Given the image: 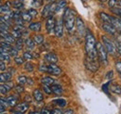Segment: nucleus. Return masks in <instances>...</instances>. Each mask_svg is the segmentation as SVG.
<instances>
[{
	"label": "nucleus",
	"instance_id": "8",
	"mask_svg": "<svg viewBox=\"0 0 121 114\" xmlns=\"http://www.w3.org/2000/svg\"><path fill=\"white\" fill-rule=\"evenodd\" d=\"M76 30L78 32V33L80 35H84L86 33V28H85V24L83 20L80 17H77L76 19Z\"/></svg>",
	"mask_w": 121,
	"mask_h": 114
},
{
	"label": "nucleus",
	"instance_id": "26",
	"mask_svg": "<svg viewBox=\"0 0 121 114\" xmlns=\"http://www.w3.org/2000/svg\"><path fill=\"white\" fill-rule=\"evenodd\" d=\"M0 60H2L4 62H9L10 61V55L9 53H6V52L0 53Z\"/></svg>",
	"mask_w": 121,
	"mask_h": 114
},
{
	"label": "nucleus",
	"instance_id": "50",
	"mask_svg": "<svg viewBox=\"0 0 121 114\" xmlns=\"http://www.w3.org/2000/svg\"><path fill=\"white\" fill-rule=\"evenodd\" d=\"M62 114H75V111L72 109H67V110L62 111Z\"/></svg>",
	"mask_w": 121,
	"mask_h": 114
},
{
	"label": "nucleus",
	"instance_id": "4",
	"mask_svg": "<svg viewBox=\"0 0 121 114\" xmlns=\"http://www.w3.org/2000/svg\"><path fill=\"white\" fill-rule=\"evenodd\" d=\"M84 64H85V67L91 72H96L100 68L98 58H90V57H86L84 60Z\"/></svg>",
	"mask_w": 121,
	"mask_h": 114
},
{
	"label": "nucleus",
	"instance_id": "41",
	"mask_svg": "<svg viewBox=\"0 0 121 114\" xmlns=\"http://www.w3.org/2000/svg\"><path fill=\"white\" fill-rule=\"evenodd\" d=\"M11 35H12L14 38L19 39V38H21V37H22V33L17 32V31H15V30H13V31L11 32Z\"/></svg>",
	"mask_w": 121,
	"mask_h": 114
},
{
	"label": "nucleus",
	"instance_id": "52",
	"mask_svg": "<svg viewBox=\"0 0 121 114\" xmlns=\"http://www.w3.org/2000/svg\"><path fill=\"white\" fill-rule=\"evenodd\" d=\"M50 111L51 110H49L48 108H43L42 110H41V114H50Z\"/></svg>",
	"mask_w": 121,
	"mask_h": 114
},
{
	"label": "nucleus",
	"instance_id": "49",
	"mask_svg": "<svg viewBox=\"0 0 121 114\" xmlns=\"http://www.w3.org/2000/svg\"><path fill=\"white\" fill-rule=\"evenodd\" d=\"M116 69L117 71H118V73L121 75V61H118L116 63Z\"/></svg>",
	"mask_w": 121,
	"mask_h": 114
},
{
	"label": "nucleus",
	"instance_id": "60",
	"mask_svg": "<svg viewBox=\"0 0 121 114\" xmlns=\"http://www.w3.org/2000/svg\"><path fill=\"white\" fill-rule=\"evenodd\" d=\"M11 114H24L22 113V112H20V111H18V110H16V111H13Z\"/></svg>",
	"mask_w": 121,
	"mask_h": 114
},
{
	"label": "nucleus",
	"instance_id": "32",
	"mask_svg": "<svg viewBox=\"0 0 121 114\" xmlns=\"http://www.w3.org/2000/svg\"><path fill=\"white\" fill-rule=\"evenodd\" d=\"M15 48L19 51V50H22V47H23V45H24V42H23V40L22 39V37L21 38H19L17 41H15Z\"/></svg>",
	"mask_w": 121,
	"mask_h": 114
},
{
	"label": "nucleus",
	"instance_id": "39",
	"mask_svg": "<svg viewBox=\"0 0 121 114\" xmlns=\"http://www.w3.org/2000/svg\"><path fill=\"white\" fill-rule=\"evenodd\" d=\"M18 52H19V51L16 49L15 47H11V48L9 49V54L10 56H12V57H17Z\"/></svg>",
	"mask_w": 121,
	"mask_h": 114
},
{
	"label": "nucleus",
	"instance_id": "3",
	"mask_svg": "<svg viewBox=\"0 0 121 114\" xmlns=\"http://www.w3.org/2000/svg\"><path fill=\"white\" fill-rule=\"evenodd\" d=\"M96 52L99 60L104 64H107V51L101 42H96Z\"/></svg>",
	"mask_w": 121,
	"mask_h": 114
},
{
	"label": "nucleus",
	"instance_id": "16",
	"mask_svg": "<svg viewBox=\"0 0 121 114\" xmlns=\"http://www.w3.org/2000/svg\"><path fill=\"white\" fill-rule=\"evenodd\" d=\"M50 88H51L52 93H54V94L57 95V96L61 95L62 92H63V89H62V87H61L60 85H52Z\"/></svg>",
	"mask_w": 121,
	"mask_h": 114
},
{
	"label": "nucleus",
	"instance_id": "25",
	"mask_svg": "<svg viewBox=\"0 0 121 114\" xmlns=\"http://www.w3.org/2000/svg\"><path fill=\"white\" fill-rule=\"evenodd\" d=\"M110 90L113 93L117 94V95H121V86L119 85H113V86H111Z\"/></svg>",
	"mask_w": 121,
	"mask_h": 114
},
{
	"label": "nucleus",
	"instance_id": "47",
	"mask_svg": "<svg viewBox=\"0 0 121 114\" xmlns=\"http://www.w3.org/2000/svg\"><path fill=\"white\" fill-rule=\"evenodd\" d=\"M117 4V0H108V5H109V7H110L111 8H115Z\"/></svg>",
	"mask_w": 121,
	"mask_h": 114
},
{
	"label": "nucleus",
	"instance_id": "58",
	"mask_svg": "<svg viewBox=\"0 0 121 114\" xmlns=\"http://www.w3.org/2000/svg\"><path fill=\"white\" fill-rule=\"evenodd\" d=\"M5 82H7V80L5 79L3 73H0V83H5Z\"/></svg>",
	"mask_w": 121,
	"mask_h": 114
},
{
	"label": "nucleus",
	"instance_id": "15",
	"mask_svg": "<svg viewBox=\"0 0 121 114\" xmlns=\"http://www.w3.org/2000/svg\"><path fill=\"white\" fill-rule=\"evenodd\" d=\"M67 6V1L66 0H60L59 2H57V6H56V9H55V13H58L61 9L65 8Z\"/></svg>",
	"mask_w": 121,
	"mask_h": 114
},
{
	"label": "nucleus",
	"instance_id": "51",
	"mask_svg": "<svg viewBox=\"0 0 121 114\" xmlns=\"http://www.w3.org/2000/svg\"><path fill=\"white\" fill-rule=\"evenodd\" d=\"M50 114H62V111L60 109H54L50 111Z\"/></svg>",
	"mask_w": 121,
	"mask_h": 114
},
{
	"label": "nucleus",
	"instance_id": "55",
	"mask_svg": "<svg viewBox=\"0 0 121 114\" xmlns=\"http://www.w3.org/2000/svg\"><path fill=\"white\" fill-rule=\"evenodd\" d=\"M47 66L46 65H41L40 67H39V71H43V72H47Z\"/></svg>",
	"mask_w": 121,
	"mask_h": 114
},
{
	"label": "nucleus",
	"instance_id": "30",
	"mask_svg": "<svg viewBox=\"0 0 121 114\" xmlns=\"http://www.w3.org/2000/svg\"><path fill=\"white\" fill-rule=\"evenodd\" d=\"M24 45H25L26 47H27L28 49H30V50L35 48V42H34V40L31 39V38H27V39L25 40V42H24Z\"/></svg>",
	"mask_w": 121,
	"mask_h": 114
},
{
	"label": "nucleus",
	"instance_id": "17",
	"mask_svg": "<svg viewBox=\"0 0 121 114\" xmlns=\"http://www.w3.org/2000/svg\"><path fill=\"white\" fill-rule=\"evenodd\" d=\"M33 97H34L35 99L36 100V101H38V102H40V101H42V100L44 99L43 94H42V92H41L39 89H35V90L34 91Z\"/></svg>",
	"mask_w": 121,
	"mask_h": 114
},
{
	"label": "nucleus",
	"instance_id": "36",
	"mask_svg": "<svg viewBox=\"0 0 121 114\" xmlns=\"http://www.w3.org/2000/svg\"><path fill=\"white\" fill-rule=\"evenodd\" d=\"M43 0H32V6L34 8H39L42 6Z\"/></svg>",
	"mask_w": 121,
	"mask_h": 114
},
{
	"label": "nucleus",
	"instance_id": "7",
	"mask_svg": "<svg viewBox=\"0 0 121 114\" xmlns=\"http://www.w3.org/2000/svg\"><path fill=\"white\" fill-rule=\"evenodd\" d=\"M47 72L49 73V74H52V75H55V76H59L62 73V71L59 66H57L56 64H49L47 66Z\"/></svg>",
	"mask_w": 121,
	"mask_h": 114
},
{
	"label": "nucleus",
	"instance_id": "22",
	"mask_svg": "<svg viewBox=\"0 0 121 114\" xmlns=\"http://www.w3.org/2000/svg\"><path fill=\"white\" fill-rule=\"evenodd\" d=\"M9 6H10V2H8L7 4H5V5H3V6H0V13L6 14V13L9 12V11H10Z\"/></svg>",
	"mask_w": 121,
	"mask_h": 114
},
{
	"label": "nucleus",
	"instance_id": "28",
	"mask_svg": "<svg viewBox=\"0 0 121 114\" xmlns=\"http://www.w3.org/2000/svg\"><path fill=\"white\" fill-rule=\"evenodd\" d=\"M53 103H55L56 105H58V106L60 107V108L65 107V106H66V104H67L66 100L63 99V98H57V99H54L53 100Z\"/></svg>",
	"mask_w": 121,
	"mask_h": 114
},
{
	"label": "nucleus",
	"instance_id": "44",
	"mask_svg": "<svg viewBox=\"0 0 121 114\" xmlns=\"http://www.w3.org/2000/svg\"><path fill=\"white\" fill-rule=\"evenodd\" d=\"M15 89H16V92L19 93V94L24 92V88H23V86H22V85H18V86H16Z\"/></svg>",
	"mask_w": 121,
	"mask_h": 114
},
{
	"label": "nucleus",
	"instance_id": "31",
	"mask_svg": "<svg viewBox=\"0 0 121 114\" xmlns=\"http://www.w3.org/2000/svg\"><path fill=\"white\" fill-rule=\"evenodd\" d=\"M34 42H35V44L41 45V44L44 42V36L43 35H40V34L35 35L34 36Z\"/></svg>",
	"mask_w": 121,
	"mask_h": 114
},
{
	"label": "nucleus",
	"instance_id": "54",
	"mask_svg": "<svg viewBox=\"0 0 121 114\" xmlns=\"http://www.w3.org/2000/svg\"><path fill=\"white\" fill-rule=\"evenodd\" d=\"M6 70V65L4 63V61L0 60V71H5Z\"/></svg>",
	"mask_w": 121,
	"mask_h": 114
},
{
	"label": "nucleus",
	"instance_id": "24",
	"mask_svg": "<svg viewBox=\"0 0 121 114\" xmlns=\"http://www.w3.org/2000/svg\"><path fill=\"white\" fill-rule=\"evenodd\" d=\"M100 18L101 20L104 21V23H111V18L109 15H107L104 12H101L100 13Z\"/></svg>",
	"mask_w": 121,
	"mask_h": 114
},
{
	"label": "nucleus",
	"instance_id": "27",
	"mask_svg": "<svg viewBox=\"0 0 121 114\" xmlns=\"http://www.w3.org/2000/svg\"><path fill=\"white\" fill-rule=\"evenodd\" d=\"M10 87L8 86V85H1L0 86V93L2 94V95H7L9 91H10Z\"/></svg>",
	"mask_w": 121,
	"mask_h": 114
},
{
	"label": "nucleus",
	"instance_id": "1",
	"mask_svg": "<svg viewBox=\"0 0 121 114\" xmlns=\"http://www.w3.org/2000/svg\"><path fill=\"white\" fill-rule=\"evenodd\" d=\"M85 49H86V57L90 58H98L96 52V40L94 35L91 31L86 32L85 35Z\"/></svg>",
	"mask_w": 121,
	"mask_h": 114
},
{
	"label": "nucleus",
	"instance_id": "21",
	"mask_svg": "<svg viewBox=\"0 0 121 114\" xmlns=\"http://www.w3.org/2000/svg\"><path fill=\"white\" fill-rule=\"evenodd\" d=\"M7 101H8L9 106H10V107H15L16 105H17V102H18V98H16L14 96H11V97L7 98Z\"/></svg>",
	"mask_w": 121,
	"mask_h": 114
},
{
	"label": "nucleus",
	"instance_id": "12",
	"mask_svg": "<svg viewBox=\"0 0 121 114\" xmlns=\"http://www.w3.org/2000/svg\"><path fill=\"white\" fill-rule=\"evenodd\" d=\"M45 59L47 62H48L49 64H56L58 62V57L56 54L54 53H48L46 54L45 56Z\"/></svg>",
	"mask_w": 121,
	"mask_h": 114
},
{
	"label": "nucleus",
	"instance_id": "53",
	"mask_svg": "<svg viewBox=\"0 0 121 114\" xmlns=\"http://www.w3.org/2000/svg\"><path fill=\"white\" fill-rule=\"evenodd\" d=\"M117 45H116V48H117V52L119 54V55H121V44H117L116 43Z\"/></svg>",
	"mask_w": 121,
	"mask_h": 114
},
{
	"label": "nucleus",
	"instance_id": "45",
	"mask_svg": "<svg viewBox=\"0 0 121 114\" xmlns=\"http://www.w3.org/2000/svg\"><path fill=\"white\" fill-rule=\"evenodd\" d=\"M0 104L2 106H4L5 108L9 107V104H8V101H7V98H0Z\"/></svg>",
	"mask_w": 121,
	"mask_h": 114
},
{
	"label": "nucleus",
	"instance_id": "43",
	"mask_svg": "<svg viewBox=\"0 0 121 114\" xmlns=\"http://www.w3.org/2000/svg\"><path fill=\"white\" fill-rule=\"evenodd\" d=\"M43 90H44V92H45L46 94H48V95H50V94L52 93L51 88H50L48 86H45V85H43Z\"/></svg>",
	"mask_w": 121,
	"mask_h": 114
},
{
	"label": "nucleus",
	"instance_id": "33",
	"mask_svg": "<svg viewBox=\"0 0 121 114\" xmlns=\"http://www.w3.org/2000/svg\"><path fill=\"white\" fill-rule=\"evenodd\" d=\"M24 70L31 72V71H33L35 70V65H34L33 63H31V62L28 61V62H26V63L24 64Z\"/></svg>",
	"mask_w": 121,
	"mask_h": 114
},
{
	"label": "nucleus",
	"instance_id": "40",
	"mask_svg": "<svg viewBox=\"0 0 121 114\" xmlns=\"http://www.w3.org/2000/svg\"><path fill=\"white\" fill-rule=\"evenodd\" d=\"M14 61H15V63L17 65H22L23 62H24V59L22 58V57H14Z\"/></svg>",
	"mask_w": 121,
	"mask_h": 114
},
{
	"label": "nucleus",
	"instance_id": "14",
	"mask_svg": "<svg viewBox=\"0 0 121 114\" xmlns=\"http://www.w3.org/2000/svg\"><path fill=\"white\" fill-rule=\"evenodd\" d=\"M16 110L20 112H22L24 113L25 111H27L29 110V103L28 102H22V103H20L18 105H16Z\"/></svg>",
	"mask_w": 121,
	"mask_h": 114
},
{
	"label": "nucleus",
	"instance_id": "2",
	"mask_svg": "<svg viewBox=\"0 0 121 114\" xmlns=\"http://www.w3.org/2000/svg\"><path fill=\"white\" fill-rule=\"evenodd\" d=\"M62 21L64 22V26L68 32H73L76 24V13L69 8H65L64 13L62 16Z\"/></svg>",
	"mask_w": 121,
	"mask_h": 114
},
{
	"label": "nucleus",
	"instance_id": "61",
	"mask_svg": "<svg viewBox=\"0 0 121 114\" xmlns=\"http://www.w3.org/2000/svg\"><path fill=\"white\" fill-rule=\"evenodd\" d=\"M29 114H41L39 111H31Z\"/></svg>",
	"mask_w": 121,
	"mask_h": 114
},
{
	"label": "nucleus",
	"instance_id": "63",
	"mask_svg": "<svg viewBox=\"0 0 121 114\" xmlns=\"http://www.w3.org/2000/svg\"><path fill=\"white\" fill-rule=\"evenodd\" d=\"M100 1H101V2H103V3H104V2H106L107 0H100Z\"/></svg>",
	"mask_w": 121,
	"mask_h": 114
},
{
	"label": "nucleus",
	"instance_id": "6",
	"mask_svg": "<svg viewBox=\"0 0 121 114\" xmlns=\"http://www.w3.org/2000/svg\"><path fill=\"white\" fill-rule=\"evenodd\" d=\"M56 6H57V2H52L50 4L46 5L42 10V18L46 19L50 17L51 14L55 13V9H56Z\"/></svg>",
	"mask_w": 121,
	"mask_h": 114
},
{
	"label": "nucleus",
	"instance_id": "48",
	"mask_svg": "<svg viewBox=\"0 0 121 114\" xmlns=\"http://www.w3.org/2000/svg\"><path fill=\"white\" fill-rule=\"evenodd\" d=\"M3 75H4L5 79L7 80V82H8V81H9V80H11V78H12V74H11V73H9V72H4V73H3Z\"/></svg>",
	"mask_w": 121,
	"mask_h": 114
},
{
	"label": "nucleus",
	"instance_id": "35",
	"mask_svg": "<svg viewBox=\"0 0 121 114\" xmlns=\"http://www.w3.org/2000/svg\"><path fill=\"white\" fill-rule=\"evenodd\" d=\"M33 54L29 52V51H25V52H23V55H22V58L24 59V60H31L32 58H33Z\"/></svg>",
	"mask_w": 121,
	"mask_h": 114
},
{
	"label": "nucleus",
	"instance_id": "23",
	"mask_svg": "<svg viewBox=\"0 0 121 114\" xmlns=\"http://www.w3.org/2000/svg\"><path fill=\"white\" fill-rule=\"evenodd\" d=\"M12 5L16 9H22L24 7V2H23V0H15V1H13Z\"/></svg>",
	"mask_w": 121,
	"mask_h": 114
},
{
	"label": "nucleus",
	"instance_id": "34",
	"mask_svg": "<svg viewBox=\"0 0 121 114\" xmlns=\"http://www.w3.org/2000/svg\"><path fill=\"white\" fill-rule=\"evenodd\" d=\"M0 46L3 47L4 49H6V50L8 51V53H9V49L12 47V46H11V44L8 43V42H6V41H2V42L0 43Z\"/></svg>",
	"mask_w": 121,
	"mask_h": 114
},
{
	"label": "nucleus",
	"instance_id": "13",
	"mask_svg": "<svg viewBox=\"0 0 121 114\" xmlns=\"http://www.w3.org/2000/svg\"><path fill=\"white\" fill-rule=\"evenodd\" d=\"M103 29L105 31L106 33H108L109 34H111V35H115L116 33H117V30H116V28L111 24V23H104L103 24Z\"/></svg>",
	"mask_w": 121,
	"mask_h": 114
},
{
	"label": "nucleus",
	"instance_id": "10",
	"mask_svg": "<svg viewBox=\"0 0 121 114\" xmlns=\"http://www.w3.org/2000/svg\"><path fill=\"white\" fill-rule=\"evenodd\" d=\"M55 24H56L55 19L53 17H51V16L48 17V20H47V22H46V30H47V33H51L54 31Z\"/></svg>",
	"mask_w": 121,
	"mask_h": 114
},
{
	"label": "nucleus",
	"instance_id": "64",
	"mask_svg": "<svg viewBox=\"0 0 121 114\" xmlns=\"http://www.w3.org/2000/svg\"><path fill=\"white\" fill-rule=\"evenodd\" d=\"M82 1H83V2H86V1H88V0H82Z\"/></svg>",
	"mask_w": 121,
	"mask_h": 114
},
{
	"label": "nucleus",
	"instance_id": "56",
	"mask_svg": "<svg viewBox=\"0 0 121 114\" xmlns=\"http://www.w3.org/2000/svg\"><path fill=\"white\" fill-rule=\"evenodd\" d=\"M113 76H114V72H113V71H111L107 73L106 78H107V79H111V78H113Z\"/></svg>",
	"mask_w": 121,
	"mask_h": 114
},
{
	"label": "nucleus",
	"instance_id": "18",
	"mask_svg": "<svg viewBox=\"0 0 121 114\" xmlns=\"http://www.w3.org/2000/svg\"><path fill=\"white\" fill-rule=\"evenodd\" d=\"M56 81L53 79V78H51V77H48V76H47V77H44V78H42L41 79V83L43 84V85H45V86H52V85H54V83H55Z\"/></svg>",
	"mask_w": 121,
	"mask_h": 114
},
{
	"label": "nucleus",
	"instance_id": "46",
	"mask_svg": "<svg viewBox=\"0 0 121 114\" xmlns=\"http://www.w3.org/2000/svg\"><path fill=\"white\" fill-rule=\"evenodd\" d=\"M27 12L32 16V18H33V17H36V16H37V11H36V9L30 8V9H28V11H27Z\"/></svg>",
	"mask_w": 121,
	"mask_h": 114
},
{
	"label": "nucleus",
	"instance_id": "9",
	"mask_svg": "<svg viewBox=\"0 0 121 114\" xmlns=\"http://www.w3.org/2000/svg\"><path fill=\"white\" fill-rule=\"evenodd\" d=\"M62 19L58 20L57 23L55 24V27H54V33L57 37L60 38L62 35H63V24H62Z\"/></svg>",
	"mask_w": 121,
	"mask_h": 114
},
{
	"label": "nucleus",
	"instance_id": "11",
	"mask_svg": "<svg viewBox=\"0 0 121 114\" xmlns=\"http://www.w3.org/2000/svg\"><path fill=\"white\" fill-rule=\"evenodd\" d=\"M110 18H111V24L116 28L117 31L121 33V19L113 16H110Z\"/></svg>",
	"mask_w": 121,
	"mask_h": 114
},
{
	"label": "nucleus",
	"instance_id": "62",
	"mask_svg": "<svg viewBox=\"0 0 121 114\" xmlns=\"http://www.w3.org/2000/svg\"><path fill=\"white\" fill-rule=\"evenodd\" d=\"M117 4H118V6H119V8H121V0L119 1V2H117Z\"/></svg>",
	"mask_w": 121,
	"mask_h": 114
},
{
	"label": "nucleus",
	"instance_id": "38",
	"mask_svg": "<svg viewBox=\"0 0 121 114\" xmlns=\"http://www.w3.org/2000/svg\"><path fill=\"white\" fill-rule=\"evenodd\" d=\"M17 80H18L19 85L23 86V85H25V84H26V80H27V78H26L25 76H19Z\"/></svg>",
	"mask_w": 121,
	"mask_h": 114
},
{
	"label": "nucleus",
	"instance_id": "37",
	"mask_svg": "<svg viewBox=\"0 0 121 114\" xmlns=\"http://www.w3.org/2000/svg\"><path fill=\"white\" fill-rule=\"evenodd\" d=\"M9 30V25L7 23H0V33H7Z\"/></svg>",
	"mask_w": 121,
	"mask_h": 114
},
{
	"label": "nucleus",
	"instance_id": "20",
	"mask_svg": "<svg viewBox=\"0 0 121 114\" xmlns=\"http://www.w3.org/2000/svg\"><path fill=\"white\" fill-rule=\"evenodd\" d=\"M29 29L33 32H39L41 30V23L40 22H32L29 25Z\"/></svg>",
	"mask_w": 121,
	"mask_h": 114
},
{
	"label": "nucleus",
	"instance_id": "29",
	"mask_svg": "<svg viewBox=\"0 0 121 114\" xmlns=\"http://www.w3.org/2000/svg\"><path fill=\"white\" fill-rule=\"evenodd\" d=\"M21 16H22V20H23V21H26V22H30L31 20H32V19H33V18H32V16H31L27 11L21 13Z\"/></svg>",
	"mask_w": 121,
	"mask_h": 114
},
{
	"label": "nucleus",
	"instance_id": "42",
	"mask_svg": "<svg viewBox=\"0 0 121 114\" xmlns=\"http://www.w3.org/2000/svg\"><path fill=\"white\" fill-rule=\"evenodd\" d=\"M13 30H15V31H17V32H20V33H22V32L25 30V28H24L22 25L16 24L15 26H14V28H13Z\"/></svg>",
	"mask_w": 121,
	"mask_h": 114
},
{
	"label": "nucleus",
	"instance_id": "5",
	"mask_svg": "<svg viewBox=\"0 0 121 114\" xmlns=\"http://www.w3.org/2000/svg\"><path fill=\"white\" fill-rule=\"evenodd\" d=\"M102 40H103V45L105 47L107 53H110L111 55H116L117 53V48H116V45L114 42H112L107 36L103 35L102 36Z\"/></svg>",
	"mask_w": 121,
	"mask_h": 114
},
{
	"label": "nucleus",
	"instance_id": "19",
	"mask_svg": "<svg viewBox=\"0 0 121 114\" xmlns=\"http://www.w3.org/2000/svg\"><path fill=\"white\" fill-rule=\"evenodd\" d=\"M13 20L16 22V24H20V25H22V16H21V12L20 11H16L14 12V16H13Z\"/></svg>",
	"mask_w": 121,
	"mask_h": 114
},
{
	"label": "nucleus",
	"instance_id": "57",
	"mask_svg": "<svg viewBox=\"0 0 121 114\" xmlns=\"http://www.w3.org/2000/svg\"><path fill=\"white\" fill-rule=\"evenodd\" d=\"M26 84H28L29 86H33V85H34V81H33V79L27 78V80H26Z\"/></svg>",
	"mask_w": 121,
	"mask_h": 114
},
{
	"label": "nucleus",
	"instance_id": "59",
	"mask_svg": "<svg viewBox=\"0 0 121 114\" xmlns=\"http://www.w3.org/2000/svg\"><path fill=\"white\" fill-rule=\"evenodd\" d=\"M5 110H6V108H5L4 106H2V105L0 104V114H1V113H4V112H5Z\"/></svg>",
	"mask_w": 121,
	"mask_h": 114
}]
</instances>
